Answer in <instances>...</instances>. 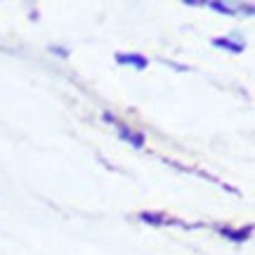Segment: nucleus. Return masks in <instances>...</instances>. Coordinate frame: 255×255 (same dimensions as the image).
Returning <instances> with one entry per match:
<instances>
[{
	"mask_svg": "<svg viewBox=\"0 0 255 255\" xmlns=\"http://www.w3.org/2000/svg\"><path fill=\"white\" fill-rule=\"evenodd\" d=\"M121 62H132L137 66H144V59H139V57H121Z\"/></svg>",
	"mask_w": 255,
	"mask_h": 255,
	"instance_id": "1",
	"label": "nucleus"
}]
</instances>
